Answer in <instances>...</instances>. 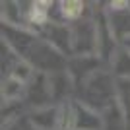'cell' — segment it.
<instances>
[{"mask_svg":"<svg viewBox=\"0 0 130 130\" xmlns=\"http://www.w3.org/2000/svg\"><path fill=\"white\" fill-rule=\"evenodd\" d=\"M109 25H111V35L117 37V41H130V8L122 12H111L109 18Z\"/></svg>","mask_w":130,"mask_h":130,"instance_id":"1","label":"cell"},{"mask_svg":"<svg viewBox=\"0 0 130 130\" xmlns=\"http://www.w3.org/2000/svg\"><path fill=\"white\" fill-rule=\"evenodd\" d=\"M111 68L117 80H130V51L124 45L113 51L111 56Z\"/></svg>","mask_w":130,"mask_h":130,"instance_id":"2","label":"cell"},{"mask_svg":"<svg viewBox=\"0 0 130 130\" xmlns=\"http://www.w3.org/2000/svg\"><path fill=\"white\" fill-rule=\"evenodd\" d=\"M51 10H53V4L51 2H31L29 8L25 10V20L27 23L31 25H49V16H51Z\"/></svg>","mask_w":130,"mask_h":130,"instance_id":"3","label":"cell"},{"mask_svg":"<svg viewBox=\"0 0 130 130\" xmlns=\"http://www.w3.org/2000/svg\"><path fill=\"white\" fill-rule=\"evenodd\" d=\"M58 16L62 22H82V16L86 14V2L80 0H66V2H58Z\"/></svg>","mask_w":130,"mask_h":130,"instance_id":"4","label":"cell"},{"mask_svg":"<svg viewBox=\"0 0 130 130\" xmlns=\"http://www.w3.org/2000/svg\"><path fill=\"white\" fill-rule=\"evenodd\" d=\"M124 47H126V49L130 51V41H126V43H124Z\"/></svg>","mask_w":130,"mask_h":130,"instance_id":"5","label":"cell"}]
</instances>
